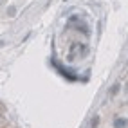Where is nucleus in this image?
I'll return each instance as SVG.
<instances>
[{"mask_svg": "<svg viewBox=\"0 0 128 128\" xmlns=\"http://www.w3.org/2000/svg\"><path fill=\"white\" fill-rule=\"evenodd\" d=\"M126 90H128V85H126Z\"/></svg>", "mask_w": 128, "mask_h": 128, "instance_id": "3", "label": "nucleus"}, {"mask_svg": "<svg viewBox=\"0 0 128 128\" xmlns=\"http://www.w3.org/2000/svg\"><path fill=\"white\" fill-rule=\"evenodd\" d=\"M117 90H119V85L116 83L114 87H112V90H110V94H117Z\"/></svg>", "mask_w": 128, "mask_h": 128, "instance_id": "2", "label": "nucleus"}, {"mask_svg": "<svg viewBox=\"0 0 128 128\" xmlns=\"http://www.w3.org/2000/svg\"><path fill=\"white\" fill-rule=\"evenodd\" d=\"M114 126H128V121H126V119H116Z\"/></svg>", "mask_w": 128, "mask_h": 128, "instance_id": "1", "label": "nucleus"}]
</instances>
